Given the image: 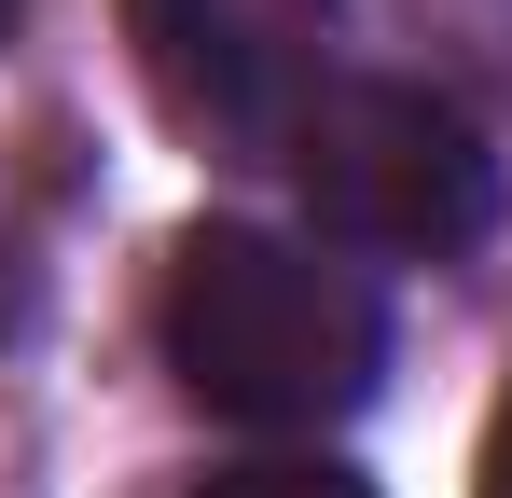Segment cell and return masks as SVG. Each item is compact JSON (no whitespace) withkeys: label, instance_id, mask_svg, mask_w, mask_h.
<instances>
[{"label":"cell","instance_id":"cell-1","mask_svg":"<svg viewBox=\"0 0 512 498\" xmlns=\"http://www.w3.org/2000/svg\"><path fill=\"white\" fill-rule=\"evenodd\" d=\"M374 291L277 222H194L167 249V374L236 429H333L374 402Z\"/></svg>","mask_w":512,"mask_h":498},{"label":"cell","instance_id":"cell-2","mask_svg":"<svg viewBox=\"0 0 512 498\" xmlns=\"http://www.w3.org/2000/svg\"><path fill=\"white\" fill-rule=\"evenodd\" d=\"M291 180L319 236L388 249V263H457L499 208V153L443 83H333L319 125L291 139Z\"/></svg>","mask_w":512,"mask_h":498},{"label":"cell","instance_id":"cell-3","mask_svg":"<svg viewBox=\"0 0 512 498\" xmlns=\"http://www.w3.org/2000/svg\"><path fill=\"white\" fill-rule=\"evenodd\" d=\"M125 42H139V83L180 139L208 153H291L333 97V0H125Z\"/></svg>","mask_w":512,"mask_h":498},{"label":"cell","instance_id":"cell-4","mask_svg":"<svg viewBox=\"0 0 512 498\" xmlns=\"http://www.w3.org/2000/svg\"><path fill=\"white\" fill-rule=\"evenodd\" d=\"M194 498H374L360 471H333V457H250V471H222V485Z\"/></svg>","mask_w":512,"mask_h":498},{"label":"cell","instance_id":"cell-5","mask_svg":"<svg viewBox=\"0 0 512 498\" xmlns=\"http://www.w3.org/2000/svg\"><path fill=\"white\" fill-rule=\"evenodd\" d=\"M471 498H512V388H499V415H485V485Z\"/></svg>","mask_w":512,"mask_h":498},{"label":"cell","instance_id":"cell-6","mask_svg":"<svg viewBox=\"0 0 512 498\" xmlns=\"http://www.w3.org/2000/svg\"><path fill=\"white\" fill-rule=\"evenodd\" d=\"M0 28H14V0H0Z\"/></svg>","mask_w":512,"mask_h":498}]
</instances>
